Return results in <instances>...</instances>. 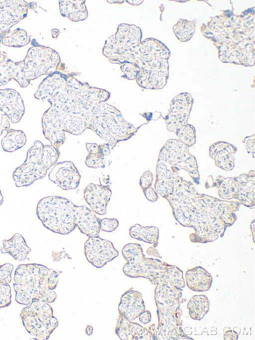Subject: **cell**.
I'll return each mask as SVG.
<instances>
[{
	"instance_id": "obj_1",
	"label": "cell",
	"mask_w": 255,
	"mask_h": 340,
	"mask_svg": "<svg viewBox=\"0 0 255 340\" xmlns=\"http://www.w3.org/2000/svg\"><path fill=\"white\" fill-rule=\"evenodd\" d=\"M51 105L41 123L44 137L59 150L65 140V133L82 134L90 129L113 149L137 132L121 112L107 104L110 93L82 83L73 77L56 73L46 77L34 94Z\"/></svg>"
},
{
	"instance_id": "obj_2",
	"label": "cell",
	"mask_w": 255,
	"mask_h": 340,
	"mask_svg": "<svg viewBox=\"0 0 255 340\" xmlns=\"http://www.w3.org/2000/svg\"><path fill=\"white\" fill-rule=\"evenodd\" d=\"M176 220L184 227L192 228V242L206 243L222 237L228 227L237 220L239 201L221 199L199 193L193 183L176 175L173 191L165 198Z\"/></svg>"
},
{
	"instance_id": "obj_3",
	"label": "cell",
	"mask_w": 255,
	"mask_h": 340,
	"mask_svg": "<svg viewBox=\"0 0 255 340\" xmlns=\"http://www.w3.org/2000/svg\"><path fill=\"white\" fill-rule=\"evenodd\" d=\"M244 16L216 17L217 21L213 18L208 25L211 30L205 33L211 34L222 61L250 66L254 64L255 39L251 34L255 25L251 15Z\"/></svg>"
},
{
	"instance_id": "obj_4",
	"label": "cell",
	"mask_w": 255,
	"mask_h": 340,
	"mask_svg": "<svg viewBox=\"0 0 255 340\" xmlns=\"http://www.w3.org/2000/svg\"><path fill=\"white\" fill-rule=\"evenodd\" d=\"M59 275L58 271L40 264L19 265L14 272L13 284L15 301L25 306L39 301L53 303L57 297L53 290L57 287Z\"/></svg>"
},
{
	"instance_id": "obj_5",
	"label": "cell",
	"mask_w": 255,
	"mask_h": 340,
	"mask_svg": "<svg viewBox=\"0 0 255 340\" xmlns=\"http://www.w3.org/2000/svg\"><path fill=\"white\" fill-rule=\"evenodd\" d=\"M127 261L123 268L124 274L129 278H144L151 283H170L182 289L185 286L183 273L178 267L159 259L145 257L141 245L136 243L126 244L122 250Z\"/></svg>"
},
{
	"instance_id": "obj_6",
	"label": "cell",
	"mask_w": 255,
	"mask_h": 340,
	"mask_svg": "<svg viewBox=\"0 0 255 340\" xmlns=\"http://www.w3.org/2000/svg\"><path fill=\"white\" fill-rule=\"evenodd\" d=\"M182 290L170 283L156 285L154 299L157 307L158 340H192L182 329L180 299Z\"/></svg>"
},
{
	"instance_id": "obj_7",
	"label": "cell",
	"mask_w": 255,
	"mask_h": 340,
	"mask_svg": "<svg viewBox=\"0 0 255 340\" xmlns=\"http://www.w3.org/2000/svg\"><path fill=\"white\" fill-rule=\"evenodd\" d=\"M60 156L59 150L51 145L35 141L27 151L25 161L16 168L12 178L17 187L27 186L45 176L47 171L55 165Z\"/></svg>"
},
{
	"instance_id": "obj_8",
	"label": "cell",
	"mask_w": 255,
	"mask_h": 340,
	"mask_svg": "<svg viewBox=\"0 0 255 340\" xmlns=\"http://www.w3.org/2000/svg\"><path fill=\"white\" fill-rule=\"evenodd\" d=\"M76 205L69 199L58 196H46L37 203L36 213L43 225L60 234H68L76 227Z\"/></svg>"
},
{
	"instance_id": "obj_9",
	"label": "cell",
	"mask_w": 255,
	"mask_h": 340,
	"mask_svg": "<svg viewBox=\"0 0 255 340\" xmlns=\"http://www.w3.org/2000/svg\"><path fill=\"white\" fill-rule=\"evenodd\" d=\"M20 317L27 332L38 340L48 339L58 325L52 308L43 301L26 306L21 310Z\"/></svg>"
},
{
	"instance_id": "obj_10",
	"label": "cell",
	"mask_w": 255,
	"mask_h": 340,
	"mask_svg": "<svg viewBox=\"0 0 255 340\" xmlns=\"http://www.w3.org/2000/svg\"><path fill=\"white\" fill-rule=\"evenodd\" d=\"M213 186L218 188L219 196L222 199H236L247 207L255 205V172L253 170L233 177L218 175Z\"/></svg>"
},
{
	"instance_id": "obj_11",
	"label": "cell",
	"mask_w": 255,
	"mask_h": 340,
	"mask_svg": "<svg viewBox=\"0 0 255 340\" xmlns=\"http://www.w3.org/2000/svg\"><path fill=\"white\" fill-rule=\"evenodd\" d=\"M59 59L58 54L49 47L39 44L31 47L22 60L26 79L30 82L42 75L55 73Z\"/></svg>"
},
{
	"instance_id": "obj_12",
	"label": "cell",
	"mask_w": 255,
	"mask_h": 340,
	"mask_svg": "<svg viewBox=\"0 0 255 340\" xmlns=\"http://www.w3.org/2000/svg\"><path fill=\"white\" fill-rule=\"evenodd\" d=\"M158 159L179 170H185L196 184L200 183L196 158L189 153L188 148L179 140H168L160 150Z\"/></svg>"
},
{
	"instance_id": "obj_13",
	"label": "cell",
	"mask_w": 255,
	"mask_h": 340,
	"mask_svg": "<svg viewBox=\"0 0 255 340\" xmlns=\"http://www.w3.org/2000/svg\"><path fill=\"white\" fill-rule=\"evenodd\" d=\"M87 261L96 268H102L119 255V252L110 241L99 236L90 237L84 244Z\"/></svg>"
},
{
	"instance_id": "obj_14",
	"label": "cell",
	"mask_w": 255,
	"mask_h": 340,
	"mask_svg": "<svg viewBox=\"0 0 255 340\" xmlns=\"http://www.w3.org/2000/svg\"><path fill=\"white\" fill-rule=\"evenodd\" d=\"M193 103L192 96L186 92L174 97L168 113L163 118L168 131L175 133L183 125L188 123Z\"/></svg>"
},
{
	"instance_id": "obj_15",
	"label": "cell",
	"mask_w": 255,
	"mask_h": 340,
	"mask_svg": "<svg viewBox=\"0 0 255 340\" xmlns=\"http://www.w3.org/2000/svg\"><path fill=\"white\" fill-rule=\"evenodd\" d=\"M35 3L24 0H0V46L4 34L14 24L25 17Z\"/></svg>"
},
{
	"instance_id": "obj_16",
	"label": "cell",
	"mask_w": 255,
	"mask_h": 340,
	"mask_svg": "<svg viewBox=\"0 0 255 340\" xmlns=\"http://www.w3.org/2000/svg\"><path fill=\"white\" fill-rule=\"evenodd\" d=\"M50 180L64 190L76 188L81 175L74 163L71 161L57 163L48 174Z\"/></svg>"
},
{
	"instance_id": "obj_17",
	"label": "cell",
	"mask_w": 255,
	"mask_h": 340,
	"mask_svg": "<svg viewBox=\"0 0 255 340\" xmlns=\"http://www.w3.org/2000/svg\"><path fill=\"white\" fill-rule=\"evenodd\" d=\"M0 110L6 115L10 122L18 123L25 111L19 93L10 88L0 89Z\"/></svg>"
},
{
	"instance_id": "obj_18",
	"label": "cell",
	"mask_w": 255,
	"mask_h": 340,
	"mask_svg": "<svg viewBox=\"0 0 255 340\" xmlns=\"http://www.w3.org/2000/svg\"><path fill=\"white\" fill-rule=\"evenodd\" d=\"M111 195L112 191L109 186L103 184L90 183L83 191L85 201L95 213L99 215L106 214Z\"/></svg>"
},
{
	"instance_id": "obj_19",
	"label": "cell",
	"mask_w": 255,
	"mask_h": 340,
	"mask_svg": "<svg viewBox=\"0 0 255 340\" xmlns=\"http://www.w3.org/2000/svg\"><path fill=\"white\" fill-rule=\"evenodd\" d=\"M179 170L175 167L158 159L156 167L154 190L164 198L172 194L174 178Z\"/></svg>"
},
{
	"instance_id": "obj_20",
	"label": "cell",
	"mask_w": 255,
	"mask_h": 340,
	"mask_svg": "<svg viewBox=\"0 0 255 340\" xmlns=\"http://www.w3.org/2000/svg\"><path fill=\"white\" fill-rule=\"evenodd\" d=\"M145 310L141 293L132 287L121 296L118 306L119 315L129 321H133Z\"/></svg>"
},
{
	"instance_id": "obj_21",
	"label": "cell",
	"mask_w": 255,
	"mask_h": 340,
	"mask_svg": "<svg viewBox=\"0 0 255 340\" xmlns=\"http://www.w3.org/2000/svg\"><path fill=\"white\" fill-rule=\"evenodd\" d=\"M237 148L233 145L223 141L216 142L209 148V155L215 165L226 171L231 170L235 167L234 155Z\"/></svg>"
},
{
	"instance_id": "obj_22",
	"label": "cell",
	"mask_w": 255,
	"mask_h": 340,
	"mask_svg": "<svg viewBox=\"0 0 255 340\" xmlns=\"http://www.w3.org/2000/svg\"><path fill=\"white\" fill-rule=\"evenodd\" d=\"M75 222L80 231L89 237L99 236L100 218L96 213L85 205H76Z\"/></svg>"
},
{
	"instance_id": "obj_23",
	"label": "cell",
	"mask_w": 255,
	"mask_h": 340,
	"mask_svg": "<svg viewBox=\"0 0 255 340\" xmlns=\"http://www.w3.org/2000/svg\"><path fill=\"white\" fill-rule=\"evenodd\" d=\"M23 61L14 62L3 55L0 62V86L6 84L9 81L14 80L21 88L27 87L30 83L26 79L23 73Z\"/></svg>"
},
{
	"instance_id": "obj_24",
	"label": "cell",
	"mask_w": 255,
	"mask_h": 340,
	"mask_svg": "<svg viewBox=\"0 0 255 340\" xmlns=\"http://www.w3.org/2000/svg\"><path fill=\"white\" fill-rule=\"evenodd\" d=\"M185 276L187 287L195 292L208 291L213 282L211 275L205 269L200 266L187 270Z\"/></svg>"
},
{
	"instance_id": "obj_25",
	"label": "cell",
	"mask_w": 255,
	"mask_h": 340,
	"mask_svg": "<svg viewBox=\"0 0 255 340\" xmlns=\"http://www.w3.org/2000/svg\"><path fill=\"white\" fill-rule=\"evenodd\" d=\"M23 237L19 233L14 234L8 239L2 240V253H7L14 259L19 261L25 260L31 251Z\"/></svg>"
},
{
	"instance_id": "obj_26",
	"label": "cell",
	"mask_w": 255,
	"mask_h": 340,
	"mask_svg": "<svg viewBox=\"0 0 255 340\" xmlns=\"http://www.w3.org/2000/svg\"><path fill=\"white\" fill-rule=\"evenodd\" d=\"M143 327L137 323L128 320L119 315L115 328V333L122 340H137L143 330Z\"/></svg>"
},
{
	"instance_id": "obj_27",
	"label": "cell",
	"mask_w": 255,
	"mask_h": 340,
	"mask_svg": "<svg viewBox=\"0 0 255 340\" xmlns=\"http://www.w3.org/2000/svg\"><path fill=\"white\" fill-rule=\"evenodd\" d=\"M129 234L132 238L151 244L153 247L158 245L159 229L155 226H142L135 224L129 228Z\"/></svg>"
},
{
	"instance_id": "obj_28",
	"label": "cell",
	"mask_w": 255,
	"mask_h": 340,
	"mask_svg": "<svg viewBox=\"0 0 255 340\" xmlns=\"http://www.w3.org/2000/svg\"><path fill=\"white\" fill-rule=\"evenodd\" d=\"M210 302L205 295H194L189 301L187 308L190 317L200 321L209 311Z\"/></svg>"
},
{
	"instance_id": "obj_29",
	"label": "cell",
	"mask_w": 255,
	"mask_h": 340,
	"mask_svg": "<svg viewBox=\"0 0 255 340\" xmlns=\"http://www.w3.org/2000/svg\"><path fill=\"white\" fill-rule=\"evenodd\" d=\"M26 142L25 134L22 130L9 129L2 139L1 145L4 151L12 153L23 147Z\"/></svg>"
},
{
	"instance_id": "obj_30",
	"label": "cell",
	"mask_w": 255,
	"mask_h": 340,
	"mask_svg": "<svg viewBox=\"0 0 255 340\" xmlns=\"http://www.w3.org/2000/svg\"><path fill=\"white\" fill-rule=\"evenodd\" d=\"M30 41L26 32L17 28L12 31L9 29L3 36L1 43L8 47H20L28 44Z\"/></svg>"
},
{
	"instance_id": "obj_31",
	"label": "cell",
	"mask_w": 255,
	"mask_h": 340,
	"mask_svg": "<svg viewBox=\"0 0 255 340\" xmlns=\"http://www.w3.org/2000/svg\"><path fill=\"white\" fill-rule=\"evenodd\" d=\"M195 29L194 21L180 19L173 26L175 35L182 42H186L193 35Z\"/></svg>"
},
{
	"instance_id": "obj_32",
	"label": "cell",
	"mask_w": 255,
	"mask_h": 340,
	"mask_svg": "<svg viewBox=\"0 0 255 340\" xmlns=\"http://www.w3.org/2000/svg\"><path fill=\"white\" fill-rule=\"evenodd\" d=\"M179 140L188 148L196 143V135L194 127L187 123L183 125L175 133Z\"/></svg>"
},
{
	"instance_id": "obj_33",
	"label": "cell",
	"mask_w": 255,
	"mask_h": 340,
	"mask_svg": "<svg viewBox=\"0 0 255 340\" xmlns=\"http://www.w3.org/2000/svg\"><path fill=\"white\" fill-rule=\"evenodd\" d=\"M11 303V288L9 284H0V309L8 307Z\"/></svg>"
},
{
	"instance_id": "obj_34",
	"label": "cell",
	"mask_w": 255,
	"mask_h": 340,
	"mask_svg": "<svg viewBox=\"0 0 255 340\" xmlns=\"http://www.w3.org/2000/svg\"><path fill=\"white\" fill-rule=\"evenodd\" d=\"M85 164L90 168H104V157L100 154H88L86 158Z\"/></svg>"
},
{
	"instance_id": "obj_35",
	"label": "cell",
	"mask_w": 255,
	"mask_h": 340,
	"mask_svg": "<svg viewBox=\"0 0 255 340\" xmlns=\"http://www.w3.org/2000/svg\"><path fill=\"white\" fill-rule=\"evenodd\" d=\"M13 266L10 263L0 265V284H9L11 280V273Z\"/></svg>"
},
{
	"instance_id": "obj_36",
	"label": "cell",
	"mask_w": 255,
	"mask_h": 340,
	"mask_svg": "<svg viewBox=\"0 0 255 340\" xmlns=\"http://www.w3.org/2000/svg\"><path fill=\"white\" fill-rule=\"evenodd\" d=\"M100 230L106 232H112L119 226V221L116 218H105L100 219Z\"/></svg>"
},
{
	"instance_id": "obj_37",
	"label": "cell",
	"mask_w": 255,
	"mask_h": 340,
	"mask_svg": "<svg viewBox=\"0 0 255 340\" xmlns=\"http://www.w3.org/2000/svg\"><path fill=\"white\" fill-rule=\"evenodd\" d=\"M139 340H158L157 329L155 330V325L153 324L148 327L143 328Z\"/></svg>"
},
{
	"instance_id": "obj_38",
	"label": "cell",
	"mask_w": 255,
	"mask_h": 340,
	"mask_svg": "<svg viewBox=\"0 0 255 340\" xmlns=\"http://www.w3.org/2000/svg\"><path fill=\"white\" fill-rule=\"evenodd\" d=\"M153 181V173L149 170H146L140 176L139 184L142 189H143L151 187Z\"/></svg>"
},
{
	"instance_id": "obj_39",
	"label": "cell",
	"mask_w": 255,
	"mask_h": 340,
	"mask_svg": "<svg viewBox=\"0 0 255 340\" xmlns=\"http://www.w3.org/2000/svg\"><path fill=\"white\" fill-rule=\"evenodd\" d=\"M245 146L249 154H251L255 158V135L246 137L243 140Z\"/></svg>"
},
{
	"instance_id": "obj_40",
	"label": "cell",
	"mask_w": 255,
	"mask_h": 340,
	"mask_svg": "<svg viewBox=\"0 0 255 340\" xmlns=\"http://www.w3.org/2000/svg\"><path fill=\"white\" fill-rule=\"evenodd\" d=\"M9 120L6 115L2 111L0 110V136L4 131L9 129Z\"/></svg>"
},
{
	"instance_id": "obj_41",
	"label": "cell",
	"mask_w": 255,
	"mask_h": 340,
	"mask_svg": "<svg viewBox=\"0 0 255 340\" xmlns=\"http://www.w3.org/2000/svg\"><path fill=\"white\" fill-rule=\"evenodd\" d=\"M143 192L146 198L149 201L154 202L158 199V193L151 186L142 189Z\"/></svg>"
},
{
	"instance_id": "obj_42",
	"label": "cell",
	"mask_w": 255,
	"mask_h": 340,
	"mask_svg": "<svg viewBox=\"0 0 255 340\" xmlns=\"http://www.w3.org/2000/svg\"><path fill=\"white\" fill-rule=\"evenodd\" d=\"M85 146L89 154H100L99 144L96 143H86Z\"/></svg>"
},
{
	"instance_id": "obj_43",
	"label": "cell",
	"mask_w": 255,
	"mask_h": 340,
	"mask_svg": "<svg viewBox=\"0 0 255 340\" xmlns=\"http://www.w3.org/2000/svg\"><path fill=\"white\" fill-rule=\"evenodd\" d=\"M138 318L140 322L144 324H146L150 322L151 315L149 311L145 310L140 313Z\"/></svg>"
},
{
	"instance_id": "obj_44",
	"label": "cell",
	"mask_w": 255,
	"mask_h": 340,
	"mask_svg": "<svg viewBox=\"0 0 255 340\" xmlns=\"http://www.w3.org/2000/svg\"><path fill=\"white\" fill-rule=\"evenodd\" d=\"M99 153L104 157L110 155L111 148L109 145L107 143L99 145Z\"/></svg>"
},
{
	"instance_id": "obj_45",
	"label": "cell",
	"mask_w": 255,
	"mask_h": 340,
	"mask_svg": "<svg viewBox=\"0 0 255 340\" xmlns=\"http://www.w3.org/2000/svg\"><path fill=\"white\" fill-rule=\"evenodd\" d=\"M229 330H227L226 331L224 330V340H237L238 338V335H236L235 334H234L232 333V330L229 328Z\"/></svg>"
},
{
	"instance_id": "obj_46",
	"label": "cell",
	"mask_w": 255,
	"mask_h": 340,
	"mask_svg": "<svg viewBox=\"0 0 255 340\" xmlns=\"http://www.w3.org/2000/svg\"><path fill=\"white\" fill-rule=\"evenodd\" d=\"M93 328L92 326H91L90 325H88L86 327V330H85V332H86V334L88 336H91L93 333Z\"/></svg>"
},
{
	"instance_id": "obj_47",
	"label": "cell",
	"mask_w": 255,
	"mask_h": 340,
	"mask_svg": "<svg viewBox=\"0 0 255 340\" xmlns=\"http://www.w3.org/2000/svg\"><path fill=\"white\" fill-rule=\"evenodd\" d=\"M251 230L252 233L253 241L255 243V219H254L251 224Z\"/></svg>"
},
{
	"instance_id": "obj_48",
	"label": "cell",
	"mask_w": 255,
	"mask_h": 340,
	"mask_svg": "<svg viewBox=\"0 0 255 340\" xmlns=\"http://www.w3.org/2000/svg\"><path fill=\"white\" fill-rule=\"evenodd\" d=\"M3 200H4L3 197L2 195L0 187V205H1L2 204V203L3 202Z\"/></svg>"
}]
</instances>
